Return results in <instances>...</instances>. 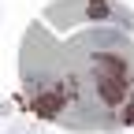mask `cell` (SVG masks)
Returning a JSON list of instances; mask_svg holds the SVG:
<instances>
[{
	"label": "cell",
	"mask_w": 134,
	"mask_h": 134,
	"mask_svg": "<svg viewBox=\"0 0 134 134\" xmlns=\"http://www.w3.org/2000/svg\"><path fill=\"white\" fill-rule=\"evenodd\" d=\"M82 23H123L130 26V15L123 8H115L112 0H60L45 11V26L67 30V26H82Z\"/></svg>",
	"instance_id": "obj_2"
},
{
	"label": "cell",
	"mask_w": 134,
	"mask_h": 134,
	"mask_svg": "<svg viewBox=\"0 0 134 134\" xmlns=\"http://www.w3.org/2000/svg\"><path fill=\"white\" fill-rule=\"evenodd\" d=\"M8 134H41V130H37V127H30V123H15Z\"/></svg>",
	"instance_id": "obj_3"
},
{
	"label": "cell",
	"mask_w": 134,
	"mask_h": 134,
	"mask_svg": "<svg viewBox=\"0 0 134 134\" xmlns=\"http://www.w3.org/2000/svg\"><path fill=\"white\" fill-rule=\"evenodd\" d=\"M23 82L37 115L71 130H123L134 123V41L93 23L71 41L34 26L23 41Z\"/></svg>",
	"instance_id": "obj_1"
},
{
	"label": "cell",
	"mask_w": 134,
	"mask_h": 134,
	"mask_svg": "<svg viewBox=\"0 0 134 134\" xmlns=\"http://www.w3.org/2000/svg\"><path fill=\"white\" fill-rule=\"evenodd\" d=\"M4 112H8V104H0V115H4Z\"/></svg>",
	"instance_id": "obj_4"
}]
</instances>
